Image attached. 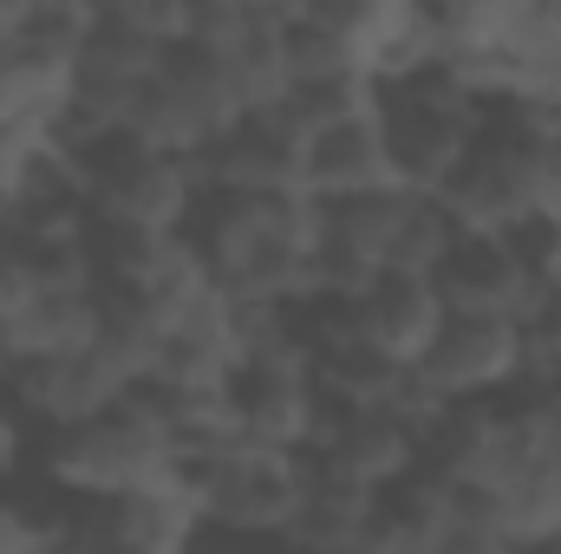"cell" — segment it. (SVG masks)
Instances as JSON below:
<instances>
[{
  "instance_id": "obj_19",
  "label": "cell",
  "mask_w": 561,
  "mask_h": 554,
  "mask_svg": "<svg viewBox=\"0 0 561 554\" xmlns=\"http://www.w3.org/2000/svg\"><path fill=\"white\" fill-rule=\"evenodd\" d=\"M379 189H399L392 138H386V99L359 118H340V125L313 131V143H307V196L320 209L359 203V196H379Z\"/></svg>"
},
{
  "instance_id": "obj_4",
  "label": "cell",
  "mask_w": 561,
  "mask_h": 554,
  "mask_svg": "<svg viewBox=\"0 0 561 554\" xmlns=\"http://www.w3.org/2000/svg\"><path fill=\"white\" fill-rule=\"evenodd\" d=\"M79 170V203L92 209L99 229H138V235H190L196 209H203V163L163 157L138 138H105L85 157H72Z\"/></svg>"
},
{
  "instance_id": "obj_15",
  "label": "cell",
  "mask_w": 561,
  "mask_h": 554,
  "mask_svg": "<svg viewBox=\"0 0 561 554\" xmlns=\"http://www.w3.org/2000/svg\"><path fill=\"white\" fill-rule=\"evenodd\" d=\"M516 463H523V412L516 405H457L424 443V470L477 503H496L510 489Z\"/></svg>"
},
{
  "instance_id": "obj_10",
  "label": "cell",
  "mask_w": 561,
  "mask_h": 554,
  "mask_svg": "<svg viewBox=\"0 0 561 554\" xmlns=\"http://www.w3.org/2000/svg\"><path fill=\"white\" fill-rule=\"evenodd\" d=\"M437 300L450 320H510V326H536L549 293L529 268V249L523 242H503V235H457L450 255L437 262Z\"/></svg>"
},
{
  "instance_id": "obj_30",
  "label": "cell",
  "mask_w": 561,
  "mask_h": 554,
  "mask_svg": "<svg viewBox=\"0 0 561 554\" xmlns=\"http://www.w3.org/2000/svg\"><path fill=\"white\" fill-rule=\"evenodd\" d=\"M196 554H222V549H209V542H203V549H196Z\"/></svg>"
},
{
  "instance_id": "obj_2",
  "label": "cell",
  "mask_w": 561,
  "mask_h": 554,
  "mask_svg": "<svg viewBox=\"0 0 561 554\" xmlns=\"http://www.w3.org/2000/svg\"><path fill=\"white\" fill-rule=\"evenodd\" d=\"M450 242H457L450 216L412 189L333 203L320 229V300L346 307L379 280H431L437 262L450 255Z\"/></svg>"
},
{
  "instance_id": "obj_25",
  "label": "cell",
  "mask_w": 561,
  "mask_h": 554,
  "mask_svg": "<svg viewBox=\"0 0 561 554\" xmlns=\"http://www.w3.org/2000/svg\"><path fill=\"white\" fill-rule=\"evenodd\" d=\"M523 385L561 392V300H549L542 320L529 326V372H523Z\"/></svg>"
},
{
  "instance_id": "obj_16",
  "label": "cell",
  "mask_w": 561,
  "mask_h": 554,
  "mask_svg": "<svg viewBox=\"0 0 561 554\" xmlns=\"http://www.w3.org/2000/svg\"><path fill=\"white\" fill-rule=\"evenodd\" d=\"M450 216L457 235H503V242H523L529 235V176H523V143L510 131V118L496 112L490 131L477 143V157L463 163V176L444 189L437 203Z\"/></svg>"
},
{
  "instance_id": "obj_5",
  "label": "cell",
  "mask_w": 561,
  "mask_h": 554,
  "mask_svg": "<svg viewBox=\"0 0 561 554\" xmlns=\"http://www.w3.org/2000/svg\"><path fill=\"white\" fill-rule=\"evenodd\" d=\"M490 118H496V105L483 92H470L463 79H450V72H424L419 85L386 92V138H392L399 189L444 203V189L477 157Z\"/></svg>"
},
{
  "instance_id": "obj_7",
  "label": "cell",
  "mask_w": 561,
  "mask_h": 554,
  "mask_svg": "<svg viewBox=\"0 0 561 554\" xmlns=\"http://www.w3.org/2000/svg\"><path fill=\"white\" fill-rule=\"evenodd\" d=\"M242 118H249V112H242V99H236L229 66H222L216 53H203V46H176V53L163 59V72L150 79L144 105L131 112L125 138L150 143V150H163V157H183V163H203Z\"/></svg>"
},
{
  "instance_id": "obj_13",
  "label": "cell",
  "mask_w": 561,
  "mask_h": 554,
  "mask_svg": "<svg viewBox=\"0 0 561 554\" xmlns=\"http://www.w3.org/2000/svg\"><path fill=\"white\" fill-rule=\"evenodd\" d=\"M203 535L209 529H203L190 489H163V496L79 503V516H66L53 554H196Z\"/></svg>"
},
{
  "instance_id": "obj_6",
  "label": "cell",
  "mask_w": 561,
  "mask_h": 554,
  "mask_svg": "<svg viewBox=\"0 0 561 554\" xmlns=\"http://www.w3.org/2000/svg\"><path fill=\"white\" fill-rule=\"evenodd\" d=\"M307 476H313L307 457L236 443V450H222L209 463H190V503H196L209 535L275 542L280 549V535H287V522H294V509L307 496Z\"/></svg>"
},
{
  "instance_id": "obj_29",
  "label": "cell",
  "mask_w": 561,
  "mask_h": 554,
  "mask_svg": "<svg viewBox=\"0 0 561 554\" xmlns=\"http://www.w3.org/2000/svg\"><path fill=\"white\" fill-rule=\"evenodd\" d=\"M529 554H561V542H542V549H529Z\"/></svg>"
},
{
  "instance_id": "obj_24",
  "label": "cell",
  "mask_w": 561,
  "mask_h": 554,
  "mask_svg": "<svg viewBox=\"0 0 561 554\" xmlns=\"http://www.w3.org/2000/svg\"><path fill=\"white\" fill-rule=\"evenodd\" d=\"M59 529H66V516H46L33 503L0 496V554H53L59 549Z\"/></svg>"
},
{
  "instance_id": "obj_11",
  "label": "cell",
  "mask_w": 561,
  "mask_h": 554,
  "mask_svg": "<svg viewBox=\"0 0 561 554\" xmlns=\"http://www.w3.org/2000/svg\"><path fill=\"white\" fill-rule=\"evenodd\" d=\"M131 392H144V385L105 353V346L72 353V359L0 366V399H7V412L46 424L53 437H59V430H79V424H92V417H105L112 405H125Z\"/></svg>"
},
{
  "instance_id": "obj_21",
  "label": "cell",
  "mask_w": 561,
  "mask_h": 554,
  "mask_svg": "<svg viewBox=\"0 0 561 554\" xmlns=\"http://www.w3.org/2000/svg\"><path fill=\"white\" fill-rule=\"evenodd\" d=\"M99 333H105V300H99V287H39L33 307L0 333V366L72 359V353H92Z\"/></svg>"
},
{
  "instance_id": "obj_28",
  "label": "cell",
  "mask_w": 561,
  "mask_h": 554,
  "mask_svg": "<svg viewBox=\"0 0 561 554\" xmlns=\"http://www.w3.org/2000/svg\"><path fill=\"white\" fill-rule=\"evenodd\" d=\"M13 222H20V189H13V183L0 176V242L13 235Z\"/></svg>"
},
{
  "instance_id": "obj_3",
  "label": "cell",
  "mask_w": 561,
  "mask_h": 554,
  "mask_svg": "<svg viewBox=\"0 0 561 554\" xmlns=\"http://www.w3.org/2000/svg\"><path fill=\"white\" fill-rule=\"evenodd\" d=\"M46 476L79 503H118V496H163L190 489V457L150 392H131L105 417L59 430L46 443Z\"/></svg>"
},
{
  "instance_id": "obj_20",
  "label": "cell",
  "mask_w": 561,
  "mask_h": 554,
  "mask_svg": "<svg viewBox=\"0 0 561 554\" xmlns=\"http://www.w3.org/2000/svg\"><path fill=\"white\" fill-rule=\"evenodd\" d=\"M209 196H307V150L275 118H242L203 157Z\"/></svg>"
},
{
  "instance_id": "obj_1",
  "label": "cell",
  "mask_w": 561,
  "mask_h": 554,
  "mask_svg": "<svg viewBox=\"0 0 561 554\" xmlns=\"http://www.w3.org/2000/svg\"><path fill=\"white\" fill-rule=\"evenodd\" d=\"M320 229L313 196H203L190 242L236 307L300 313L320 307Z\"/></svg>"
},
{
  "instance_id": "obj_22",
  "label": "cell",
  "mask_w": 561,
  "mask_h": 554,
  "mask_svg": "<svg viewBox=\"0 0 561 554\" xmlns=\"http://www.w3.org/2000/svg\"><path fill=\"white\" fill-rule=\"evenodd\" d=\"M373 529H379V496L346 489V483L313 470L307 496H300V509L280 535V554H366Z\"/></svg>"
},
{
  "instance_id": "obj_17",
  "label": "cell",
  "mask_w": 561,
  "mask_h": 554,
  "mask_svg": "<svg viewBox=\"0 0 561 554\" xmlns=\"http://www.w3.org/2000/svg\"><path fill=\"white\" fill-rule=\"evenodd\" d=\"M516 412H523V463L490 509L510 529V542L529 554L542 542H561V412L549 392H529Z\"/></svg>"
},
{
  "instance_id": "obj_14",
  "label": "cell",
  "mask_w": 561,
  "mask_h": 554,
  "mask_svg": "<svg viewBox=\"0 0 561 554\" xmlns=\"http://www.w3.org/2000/svg\"><path fill=\"white\" fill-rule=\"evenodd\" d=\"M529 372V326L510 320H450L419 366V379L444 405H503Z\"/></svg>"
},
{
  "instance_id": "obj_23",
  "label": "cell",
  "mask_w": 561,
  "mask_h": 554,
  "mask_svg": "<svg viewBox=\"0 0 561 554\" xmlns=\"http://www.w3.org/2000/svg\"><path fill=\"white\" fill-rule=\"evenodd\" d=\"M523 143V176H529V229H561V112L542 105H496Z\"/></svg>"
},
{
  "instance_id": "obj_18",
  "label": "cell",
  "mask_w": 561,
  "mask_h": 554,
  "mask_svg": "<svg viewBox=\"0 0 561 554\" xmlns=\"http://www.w3.org/2000/svg\"><path fill=\"white\" fill-rule=\"evenodd\" d=\"M333 313H340V333L353 346H366L373 359H386L399 372H419L431 359V346H437V333L450 326L431 280H379V287H366L359 300H346Z\"/></svg>"
},
{
  "instance_id": "obj_9",
  "label": "cell",
  "mask_w": 561,
  "mask_h": 554,
  "mask_svg": "<svg viewBox=\"0 0 561 554\" xmlns=\"http://www.w3.org/2000/svg\"><path fill=\"white\" fill-rule=\"evenodd\" d=\"M229 392H236V417H242V443L280 450V457H307L320 443L327 399H320V379H313V359H307L300 333L268 346V353H255L236 372Z\"/></svg>"
},
{
  "instance_id": "obj_27",
  "label": "cell",
  "mask_w": 561,
  "mask_h": 554,
  "mask_svg": "<svg viewBox=\"0 0 561 554\" xmlns=\"http://www.w3.org/2000/svg\"><path fill=\"white\" fill-rule=\"evenodd\" d=\"M13 457H20V417L7 412V399H0V476L13 470Z\"/></svg>"
},
{
  "instance_id": "obj_8",
  "label": "cell",
  "mask_w": 561,
  "mask_h": 554,
  "mask_svg": "<svg viewBox=\"0 0 561 554\" xmlns=\"http://www.w3.org/2000/svg\"><path fill=\"white\" fill-rule=\"evenodd\" d=\"M366 554H523L490 503L450 489L444 476L419 470L399 496L379 503V529Z\"/></svg>"
},
{
  "instance_id": "obj_26",
  "label": "cell",
  "mask_w": 561,
  "mask_h": 554,
  "mask_svg": "<svg viewBox=\"0 0 561 554\" xmlns=\"http://www.w3.org/2000/svg\"><path fill=\"white\" fill-rule=\"evenodd\" d=\"M33 26V0H0V53Z\"/></svg>"
},
{
  "instance_id": "obj_12",
  "label": "cell",
  "mask_w": 561,
  "mask_h": 554,
  "mask_svg": "<svg viewBox=\"0 0 561 554\" xmlns=\"http://www.w3.org/2000/svg\"><path fill=\"white\" fill-rule=\"evenodd\" d=\"M307 463L320 476L386 503L424 470V437L399 412H327L320 443L307 450Z\"/></svg>"
}]
</instances>
